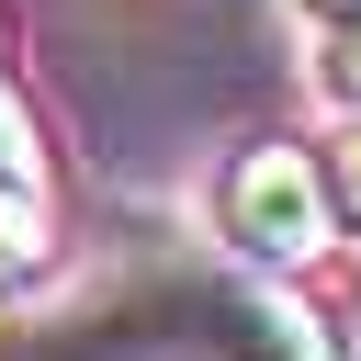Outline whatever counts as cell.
<instances>
[{"label": "cell", "instance_id": "obj_1", "mask_svg": "<svg viewBox=\"0 0 361 361\" xmlns=\"http://www.w3.org/2000/svg\"><path fill=\"white\" fill-rule=\"evenodd\" d=\"M203 226L248 259V282L316 271L327 237H338L327 180H316V147H293V135H248V147H226V169L203 180Z\"/></svg>", "mask_w": 361, "mask_h": 361}, {"label": "cell", "instance_id": "obj_7", "mask_svg": "<svg viewBox=\"0 0 361 361\" xmlns=\"http://www.w3.org/2000/svg\"><path fill=\"white\" fill-rule=\"evenodd\" d=\"M0 124H23V113H11V90H0Z\"/></svg>", "mask_w": 361, "mask_h": 361}, {"label": "cell", "instance_id": "obj_4", "mask_svg": "<svg viewBox=\"0 0 361 361\" xmlns=\"http://www.w3.org/2000/svg\"><path fill=\"white\" fill-rule=\"evenodd\" d=\"M316 180H327V214L361 226V124H338V135L316 147Z\"/></svg>", "mask_w": 361, "mask_h": 361}, {"label": "cell", "instance_id": "obj_2", "mask_svg": "<svg viewBox=\"0 0 361 361\" xmlns=\"http://www.w3.org/2000/svg\"><path fill=\"white\" fill-rule=\"evenodd\" d=\"M56 271V214L34 192V169H0V293H34Z\"/></svg>", "mask_w": 361, "mask_h": 361}, {"label": "cell", "instance_id": "obj_5", "mask_svg": "<svg viewBox=\"0 0 361 361\" xmlns=\"http://www.w3.org/2000/svg\"><path fill=\"white\" fill-rule=\"evenodd\" d=\"M293 11H305L316 34H338V23H361V0H293Z\"/></svg>", "mask_w": 361, "mask_h": 361}, {"label": "cell", "instance_id": "obj_6", "mask_svg": "<svg viewBox=\"0 0 361 361\" xmlns=\"http://www.w3.org/2000/svg\"><path fill=\"white\" fill-rule=\"evenodd\" d=\"M0 169H23V124H0Z\"/></svg>", "mask_w": 361, "mask_h": 361}, {"label": "cell", "instance_id": "obj_3", "mask_svg": "<svg viewBox=\"0 0 361 361\" xmlns=\"http://www.w3.org/2000/svg\"><path fill=\"white\" fill-rule=\"evenodd\" d=\"M305 79H316V102H327L338 124H361V23H338V34H316V56H305Z\"/></svg>", "mask_w": 361, "mask_h": 361}]
</instances>
